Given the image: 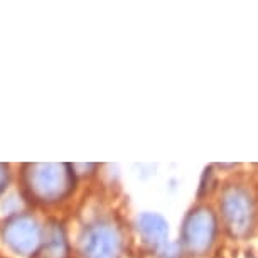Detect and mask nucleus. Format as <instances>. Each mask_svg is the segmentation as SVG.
Masks as SVG:
<instances>
[]
</instances>
